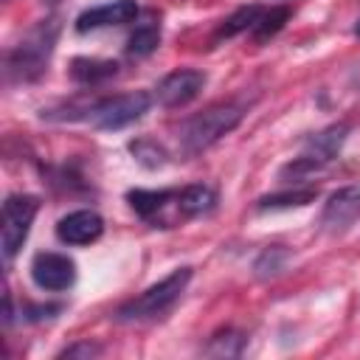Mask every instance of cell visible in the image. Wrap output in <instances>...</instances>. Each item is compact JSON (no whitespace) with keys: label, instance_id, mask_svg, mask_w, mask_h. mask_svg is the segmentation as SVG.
Masks as SVG:
<instances>
[{"label":"cell","instance_id":"6da1fadb","mask_svg":"<svg viewBox=\"0 0 360 360\" xmlns=\"http://www.w3.org/2000/svg\"><path fill=\"white\" fill-rule=\"evenodd\" d=\"M132 211L146 219L155 228H174L191 217H200L205 211L214 208L217 194L211 186L205 183H191L183 188H160V191H149V188H135L127 194Z\"/></svg>","mask_w":360,"mask_h":360},{"label":"cell","instance_id":"7a4b0ae2","mask_svg":"<svg viewBox=\"0 0 360 360\" xmlns=\"http://www.w3.org/2000/svg\"><path fill=\"white\" fill-rule=\"evenodd\" d=\"M245 118V104L242 101H219L208 107L205 112L194 115L183 129H180V149L186 155H200L208 146H214L222 135L239 127Z\"/></svg>","mask_w":360,"mask_h":360},{"label":"cell","instance_id":"3957f363","mask_svg":"<svg viewBox=\"0 0 360 360\" xmlns=\"http://www.w3.org/2000/svg\"><path fill=\"white\" fill-rule=\"evenodd\" d=\"M191 281V267H177L172 270L166 278H160L158 284L146 287L138 298L127 301L118 312H115V321L121 323H138V321H152V318H160L163 312H169L180 295L186 292Z\"/></svg>","mask_w":360,"mask_h":360},{"label":"cell","instance_id":"277c9868","mask_svg":"<svg viewBox=\"0 0 360 360\" xmlns=\"http://www.w3.org/2000/svg\"><path fill=\"white\" fill-rule=\"evenodd\" d=\"M53 42H56V22L48 20V22H39L34 31H28L22 37V42H17L8 56H6V73L8 79H20V82H28V79H37L45 65H48V56L53 51Z\"/></svg>","mask_w":360,"mask_h":360},{"label":"cell","instance_id":"5b68a950","mask_svg":"<svg viewBox=\"0 0 360 360\" xmlns=\"http://www.w3.org/2000/svg\"><path fill=\"white\" fill-rule=\"evenodd\" d=\"M346 132H349V124H332V127H326V129H321L318 135H312L309 141H307V146H304V152L298 155V158H292L281 172H278V177L281 180H307V177H312V174H318L321 169H326L335 158H338V152H340V146H343V141H346Z\"/></svg>","mask_w":360,"mask_h":360},{"label":"cell","instance_id":"8992f818","mask_svg":"<svg viewBox=\"0 0 360 360\" xmlns=\"http://www.w3.org/2000/svg\"><path fill=\"white\" fill-rule=\"evenodd\" d=\"M39 211V200L34 194H8L3 202V214H0V245H3V259L6 264L17 256V250L22 248L31 222Z\"/></svg>","mask_w":360,"mask_h":360},{"label":"cell","instance_id":"52a82bcc","mask_svg":"<svg viewBox=\"0 0 360 360\" xmlns=\"http://www.w3.org/2000/svg\"><path fill=\"white\" fill-rule=\"evenodd\" d=\"M152 104V96L146 90H135V93H121V96H110V98H96L87 110V121L96 129H121L132 121H138Z\"/></svg>","mask_w":360,"mask_h":360},{"label":"cell","instance_id":"ba28073f","mask_svg":"<svg viewBox=\"0 0 360 360\" xmlns=\"http://www.w3.org/2000/svg\"><path fill=\"white\" fill-rule=\"evenodd\" d=\"M31 278L39 290L65 292L76 281V262L56 250H42L31 262Z\"/></svg>","mask_w":360,"mask_h":360},{"label":"cell","instance_id":"9c48e42d","mask_svg":"<svg viewBox=\"0 0 360 360\" xmlns=\"http://www.w3.org/2000/svg\"><path fill=\"white\" fill-rule=\"evenodd\" d=\"M205 87V73L194 70V68H180L172 70L169 76L160 79V84L155 87V101L160 107H186L188 101H194L200 96V90Z\"/></svg>","mask_w":360,"mask_h":360},{"label":"cell","instance_id":"30bf717a","mask_svg":"<svg viewBox=\"0 0 360 360\" xmlns=\"http://www.w3.org/2000/svg\"><path fill=\"white\" fill-rule=\"evenodd\" d=\"M357 217H360V183L343 186L335 194H329L321 211V228L329 233H343Z\"/></svg>","mask_w":360,"mask_h":360},{"label":"cell","instance_id":"8fae6325","mask_svg":"<svg viewBox=\"0 0 360 360\" xmlns=\"http://www.w3.org/2000/svg\"><path fill=\"white\" fill-rule=\"evenodd\" d=\"M101 233H104V219L90 208L70 211L56 222V236L65 245H90Z\"/></svg>","mask_w":360,"mask_h":360},{"label":"cell","instance_id":"7c38bea8","mask_svg":"<svg viewBox=\"0 0 360 360\" xmlns=\"http://www.w3.org/2000/svg\"><path fill=\"white\" fill-rule=\"evenodd\" d=\"M138 17V3L135 0H110L101 6H93L76 17V31H93V28H107V25H124Z\"/></svg>","mask_w":360,"mask_h":360},{"label":"cell","instance_id":"4fadbf2b","mask_svg":"<svg viewBox=\"0 0 360 360\" xmlns=\"http://www.w3.org/2000/svg\"><path fill=\"white\" fill-rule=\"evenodd\" d=\"M115 70H118V65L110 59H73V65H70V76L82 84L104 82V79L115 76Z\"/></svg>","mask_w":360,"mask_h":360},{"label":"cell","instance_id":"5bb4252c","mask_svg":"<svg viewBox=\"0 0 360 360\" xmlns=\"http://www.w3.org/2000/svg\"><path fill=\"white\" fill-rule=\"evenodd\" d=\"M242 349H245V335L236 332V329H222L205 343L202 354H208V357H239Z\"/></svg>","mask_w":360,"mask_h":360},{"label":"cell","instance_id":"9a60e30c","mask_svg":"<svg viewBox=\"0 0 360 360\" xmlns=\"http://www.w3.org/2000/svg\"><path fill=\"white\" fill-rule=\"evenodd\" d=\"M158 45H160V28L155 22H146V25H138L132 31V37L127 39V53L129 56H149Z\"/></svg>","mask_w":360,"mask_h":360},{"label":"cell","instance_id":"2e32d148","mask_svg":"<svg viewBox=\"0 0 360 360\" xmlns=\"http://www.w3.org/2000/svg\"><path fill=\"white\" fill-rule=\"evenodd\" d=\"M262 6H242V8H236L222 25H219V31H217V37H233V34H239V31H253V25H256V20L262 17Z\"/></svg>","mask_w":360,"mask_h":360},{"label":"cell","instance_id":"e0dca14e","mask_svg":"<svg viewBox=\"0 0 360 360\" xmlns=\"http://www.w3.org/2000/svg\"><path fill=\"white\" fill-rule=\"evenodd\" d=\"M318 197V188L315 186H307V188H295V191H284V194H270V197H262L259 200V208H290V205H307Z\"/></svg>","mask_w":360,"mask_h":360},{"label":"cell","instance_id":"ac0fdd59","mask_svg":"<svg viewBox=\"0 0 360 360\" xmlns=\"http://www.w3.org/2000/svg\"><path fill=\"white\" fill-rule=\"evenodd\" d=\"M290 20V8L287 6H276V8H270V11H262V17L256 20V25H253V37L262 42V39H267V37H273L276 31H281V25Z\"/></svg>","mask_w":360,"mask_h":360},{"label":"cell","instance_id":"d6986e66","mask_svg":"<svg viewBox=\"0 0 360 360\" xmlns=\"http://www.w3.org/2000/svg\"><path fill=\"white\" fill-rule=\"evenodd\" d=\"M129 152L138 158V163H143V166H149V169H158V166H163V160H166V152H163L155 141H149V138L132 141V143H129Z\"/></svg>","mask_w":360,"mask_h":360},{"label":"cell","instance_id":"ffe728a7","mask_svg":"<svg viewBox=\"0 0 360 360\" xmlns=\"http://www.w3.org/2000/svg\"><path fill=\"white\" fill-rule=\"evenodd\" d=\"M98 354H101V346H98V343H90V340L73 343V346H68V349L59 352V357H68V360H76V357L90 360V357H98Z\"/></svg>","mask_w":360,"mask_h":360},{"label":"cell","instance_id":"44dd1931","mask_svg":"<svg viewBox=\"0 0 360 360\" xmlns=\"http://www.w3.org/2000/svg\"><path fill=\"white\" fill-rule=\"evenodd\" d=\"M349 82H352V87H354V90L360 93V65H357V68L352 70V79H349Z\"/></svg>","mask_w":360,"mask_h":360},{"label":"cell","instance_id":"7402d4cb","mask_svg":"<svg viewBox=\"0 0 360 360\" xmlns=\"http://www.w3.org/2000/svg\"><path fill=\"white\" fill-rule=\"evenodd\" d=\"M354 34H357V37H360V20H357V25H354Z\"/></svg>","mask_w":360,"mask_h":360}]
</instances>
